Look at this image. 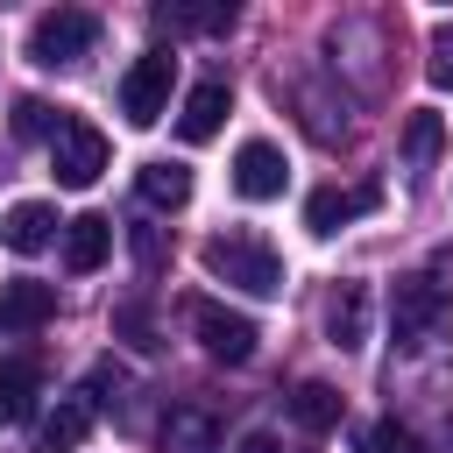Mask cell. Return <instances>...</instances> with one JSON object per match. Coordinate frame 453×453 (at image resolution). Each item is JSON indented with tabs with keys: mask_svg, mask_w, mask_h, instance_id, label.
Returning a JSON list of instances; mask_svg holds the SVG:
<instances>
[{
	"mask_svg": "<svg viewBox=\"0 0 453 453\" xmlns=\"http://www.w3.org/2000/svg\"><path fill=\"white\" fill-rule=\"evenodd\" d=\"M163 453H219V425H212V411L177 403V411L163 418Z\"/></svg>",
	"mask_w": 453,
	"mask_h": 453,
	"instance_id": "5bb4252c",
	"label": "cell"
},
{
	"mask_svg": "<svg viewBox=\"0 0 453 453\" xmlns=\"http://www.w3.org/2000/svg\"><path fill=\"white\" fill-rule=\"evenodd\" d=\"M375 205H382V184H326V191L304 198V226L311 234H340L347 219H361Z\"/></svg>",
	"mask_w": 453,
	"mask_h": 453,
	"instance_id": "52a82bcc",
	"label": "cell"
},
{
	"mask_svg": "<svg viewBox=\"0 0 453 453\" xmlns=\"http://www.w3.org/2000/svg\"><path fill=\"white\" fill-rule=\"evenodd\" d=\"M57 127H64V113H57L50 99H14V134H21V142H42V134L57 142Z\"/></svg>",
	"mask_w": 453,
	"mask_h": 453,
	"instance_id": "44dd1931",
	"label": "cell"
},
{
	"mask_svg": "<svg viewBox=\"0 0 453 453\" xmlns=\"http://www.w3.org/2000/svg\"><path fill=\"white\" fill-rule=\"evenodd\" d=\"M42 403V361L35 354H7L0 361V425H28Z\"/></svg>",
	"mask_w": 453,
	"mask_h": 453,
	"instance_id": "9c48e42d",
	"label": "cell"
},
{
	"mask_svg": "<svg viewBox=\"0 0 453 453\" xmlns=\"http://www.w3.org/2000/svg\"><path fill=\"white\" fill-rule=\"evenodd\" d=\"M170 78H177V57H170V50L134 57L127 78H120V113H127L134 127H156V120L170 113Z\"/></svg>",
	"mask_w": 453,
	"mask_h": 453,
	"instance_id": "3957f363",
	"label": "cell"
},
{
	"mask_svg": "<svg viewBox=\"0 0 453 453\" xmlns=\"http://www.w3.org/2000/svg\"><path fill=\"white\" fill-rule=\"evenodd\" d=\"M340 411H347V396H340L333 382H297V389H290V418H297L304 432H333Z\"/></svg>",
	"mask_w": 453,
	"mask_h": 453,
	"instance_id": "ac0fdd59",
	"label": "cell"
},
{
	"mask_svg": "<svg viewBox=\"0 0 453 453\" xmlns=\"http://www.w3.org/2000/svg\"><path fill=\"white\" fill-rule=\"evenodd\" d=\"M432 85H453V28H432V57H425Z\"/></svg>",
	"mask_w": 453,
	"mask_h": 453,
	"instance_id": "d4e9b609",
	"label": "cell"
},
{
	"mask_svg": "<svg viewBox=\"0 0 453 453\" xmlns=\"http://www.w3.org/2000/svg\"><path fill=\"white\" fill-rule=\"evenodd\" d=\"M226 106H234L226 78L191 85V99H184V113H177V134H184V142H212V134H219V120H226Z\"/></svg>",
	"mask_w": 453,
	"mask_h": 453,
	"instance_id": "4fadbf2b",
	"label": "cell"
},
{
	"mask_svg": "<svg viewBox=\"0 0 453 453\" xmlns=\"http://www.w3.org/2000/svg\"><path fill=\"white\" fill-rule=\"evenodd\" d=\"M57 212L42 205V198H21V205H7V219H0V241L14 248V255H42L50 241H57Z\"/></svg>",
	"mask_w": 453,
	"mask_h": 453,
	"instance_id": "7c38bea8",
	"label": "cell"
},
{
	"mask_svg": "<svg viewBox=\"0 0 453 453\" xmlns=\"http://www.w3.org/2000/svg\"><path fill=\"white\" fill-rule=\"evenodd\" d=\"M226 21H234L226 0H212V7H198V0H163V7H156V28H170V35H212V28H226Z\"/></svg>",
	"mask_w": 453,
	"mask_h": 453,
	"instance_id": "e0dca14e",
	"label": "cell"
},
{
	"mask_svg": "<svg viewBox=\"0 0 453 453\" xmlns=\"http://www.w3.org/2000/svg\"><path fill=\"white\" fill-rule=\"evenodd\" d=\"M113 333H127V347H142V354L156 347V326H149L142 304H120V311H113Z\"/></svg>",
	"mask_w": 453,
	"mask_h": 453,
	"instance_id": "603a6c76",
	"label": "cell"
},
{
	"mask_svg": "<svg viewBox=\"0 0 453 453\" xmlns=\"http://www.w3.org/2000/svg\"><path fill=\"white\" fill-rule=\"evenodd\" d=\"M120 396H127V375H120L113 361H99V368H92V411H113Z\"/></svg>",
	"mask_w": 453,
	"mask_h": 453,
	"instance_id": "cb8c5ba5",
	"label": "cell"
},
{
	"mask_svg": "<svg viewBox=\"0 0 453 453\" xmlns=\"http://www.w3.org/2000/svg\"><path fill=\"white\" fill-rule=\"evenodd\" d=\"M106 248H113V219H106V212L64 219V269H71V276H92V269L106 262Z\"/></svg>",
	"mask_w": 453,
	"mask_h": 453,
	"instance_id": "8fae6325",
	"label": "cell"
},
{
	"mask_svg": "<svg viewBox=\"0 0 453 453\" xmlns=\"http://www.w3.org/2000/svg\"><path fill=\"white\" fill-rule=\"evenodd\" d=\"M361 446H368V453H418V432H411V425H396V418H382V425H368V432H361Z\"/></svg>",
	"mask_w": 453,
	"mask_h": 453,
	"instance_id": "7402d4cb",
	"label": "cell"
},
{
	"mask_svg": "<svg viewBox=\"0 0 453 453\" xmlns=\"http://www.w3.org/2000/svg\"><path fill=\"white\" fill-rule=\"evenodd\" d=\"M191 333H198V347H205L212 361H226V368L255 361V319H241V311L212 304V297H198V304H191Z\"/></svg>",
	"mask_w": 453,
	"mask_h": 453,
	"instance_id": "5b68a950",
	"label": "cell"
},
{
	"mask_svg": "<svg viewBox=\"0 0 453 453\" xmlns=\"http://www.w3.org/2000/svg\"><path fill=\"white\" fill-rule=\"evenodd\" d=\"M446 304H453V290H446L439 276H396V304H389V311H396V340L418 347V340L446 319Z\"/></svg>",
	"mask_w": 453,
	"mask_h": 453,
	"instance_id": "8992f818",
	"label": "cell"
},
{
	"mask_svg": "<svg viewBox=\"0 0 453 453\" xmlns=\"http://www.w3.org/2000/svg\"><path fill=\"white\" fill-rule=\"evenodd\" d=\"M57 319V290L35 283V276H14L0 283V333H42Z\"/></svg>",
	"mask_w": 453,
	"mask_h": 453,
	"instance_id": "ba28073f",
	"label": "cell"
},
{
	"mask_svg": "<svg viewBox=\"0 0 453 453\" xmlns=\"http://www.w3.org/2000/svg\"><path fill=\"white\" fill-rule=\"evenodd\" d=\"M439 149H446V120H439V113H411V120H403V163L425 170Z\"/></svg>",
	"mask_w": 453,
	"mask_h": 453,
	"instance_id": "ffe728a7",
	"label": "cell"
},
{
	"mask_svg": "<svg viewBox=\"0 0 453 453\" xmlns=\"http://www.w3.org/2000/svg\"><path fill=\"white\" fill-rule=\"evenodd\" d=\"M283 156L269 149V142H241V156H234V191L248 198V205H262V198H283Z\"/></svg>",
	"mask_w": 453,
	"mask_h": 453,
	"instance_id": "30bf717a",
	"label": "cell"
},
{
	"mask_svg": "<svg viewBox=\"0 0 453 453\" xmlns=\"http://www.w3.org/2000/svg\"><path fill=\"white\" fill-rule=\"evenodd\" d=\"M142 198L163 205V212H177L191 198V170L184 163H142Z\"/></svg>",
	"mask_w": 453,
	"mask_h": 453,
	"instance_id": "d6986e66",
	"label": "cell"
},
{
	"mask_svg": "<svg viewBox=\"0 0 453 453\" xmlns=\"http://www.w3.org/2000/svg\"><path fill=\"white\" fill-rule=\"evenodd\" d=\"M205 269L226 276V283L248 290V297H276V290H283V255H276L269 241H255V234H212V241H205Z\"/></svg>",
	"mask_w": 453,
	"mask_h": 453,
	"instance_id": "6da1fadb",
	"label": "cell"
},
{
	"mask_svg": "<svg viewBox=\"0 0 453 453\" xmlns=\"http://www.w3.org/2000/svg\"><path fill=\"white\" fill-rule=\"evenodd\" d=\"M85 432H92V396H64V403H57V411L42 418L35 446H42V453H71V446H78Z\"/></svg>",
	"mask_w": 453,
	"mask_h": 453,
	"instance_id": "2e32d148",
	"label": "cell"
},
{
	"mask_svg": "<svg viewBox=\"0 0 453 453\" xmlns=\"http://www.w3.org/2000/svg\"><path fill=\"white\" fill-rule=\"evenodd\" d=\"M241 453H283V446H276L269 432H248V439H241Z\"/></svg>",
	"mask_w": 453,
	"mask_h": 453,
	"instance_id": "484cf974",
	"label": "cell"
},
{
	"mask_svg": "<svg viewBox=\"0 0 453 453\" xmlns=\"http://www.w3.org/2000/svg\"><path fill=\"white\" fill-rule=\"evenodd\" d=\"M326 333H333V347H361V340H368V283H340V290H333Z\"/></svg>",
	"mask_w": 453,
	"mask_h": 453,
	"instance_id": "9a60e30c",
	"label": "cell"
},
{
	"mask_svg": "<svg viewBox=\"0 0 453 453\" xmlns=\"http://www.w3.org/2000/svg\"><path fill=\"white\" fill-rule=\"evenodd\" d=\"M106 134L92 127V120H64L57 127V142H50V170H57V184H71V191H85V184H99V170H106Z\"/></svg>",
	"mask_w": 453,
	"mask_h": 453,
	"instance_id": "277c9868",
	"label": "cell"
},
{
	"mask_svg": "<svg viewBox=\"0 0 453 453\" xmlns=\"http://www.w3.org/2000/svg\"><path fill=\"white\" fill-rule=\"evenodd\" d=\"M446 453H453V446H446Z\"/></svg>",
	"mask_w": 453,
	"mask_h": 453,
	"instance_id": "4316f807",
	"label": "cell"
},
{
	"mask_svg": "<svg viewBox=\"0 0 453 453\" xmlns=\"http://www.w3.org/2000/svg\"><path fill=\"white\" fill-rule=\"evenodd\" d=\"M92 42H99V14H92V7H50V14L28 28V57H35L42 71H71V64H85Z\"/></svg>",
	"mask_w": 453,
	"mask_h": 453,
	"instance_id": "7a4b0ae2",
	"label": "cell"
}]
</instances>
